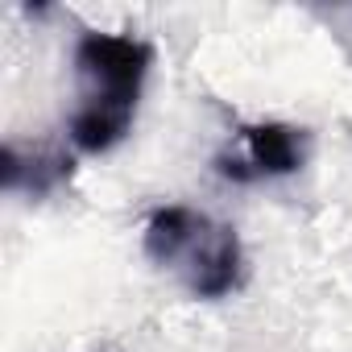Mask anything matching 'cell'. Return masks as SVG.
I'll return each instance as SVG.
<instances>
[{
	"instance_id": "2",
	"label": "cell",
	"mask_w": 352,
	"mask_h": 352,
	"mask_svg": "<svg viewBox=\"0 0 352 352\" xmlns=\"http://www.w3.org/2000/svg\"><path fill=\"white\" fill-rule=\"evenodd\" d=\"M141 245L153 265L170 270L195 298H224L245 282V249L236 228L187 204L149 212Z\"/></svg>"
},
{
	"instance_id": "1",
	"label": "cell",
	"mask_w": 352,
	"mask_h": 352,
	"mask_svg": "<svg viewBox=\"0 0 352 352\" xmlns=\"http://www.w3.org/2000/svg\"><path fill=\"white\" fill-rule=\"evenodd\" d=\"M149 67L153 46L133 34L87 30L75 42V112L67 116V137L79 153H108L129 137Z\"/></svg>"
},
{
	"instance_id": "4",
	"label": "cell",
	"mask_w": 352,
	"mask_h": 352,
	"mask_svg": "<svg viewBox=\"0 0 352 352\" xmlns=\"http://www.w3.org/2000/svg\"><path fill=\"white\" fill-rule=\"evenodd\" d=\"M71 174V157L58 149H34L30 157H21V149L9 141L5 153H0V179H5V191H34L46 195L50 187H58Z\"/></svg>"
},
{
	"instance_id": "3",
	"label": "cell",
	"mask_w": 352,
	"mask_h": 352,
	"mask_svg": "<svg viewBox=\"0 0 352 352\" xmlns=\"http://www.w3.org/2000/svg\"><path fill=\"white\" fill-rule=\"evenodd\" d=\"M311 153V133L302 124L286 120H261L245 124L236 133V149L216 153V174L232 183H265V179H286L302 170Z\"/></svg>"
}]
</instances>
